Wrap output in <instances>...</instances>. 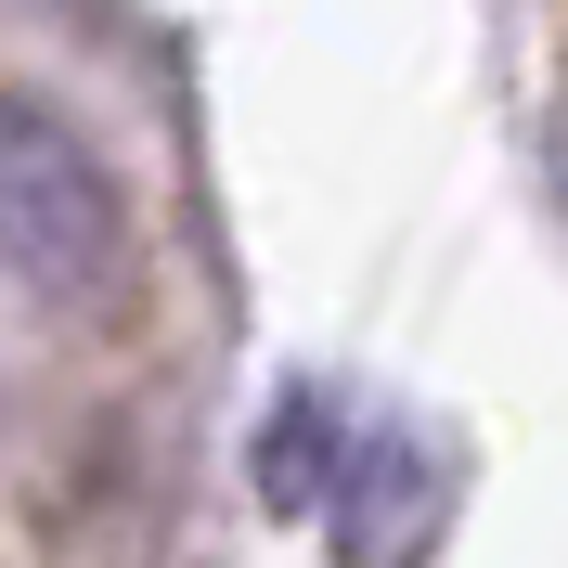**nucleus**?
<instances>
[{"mask_svg": "<svg viewBox=\"0 0 568 568\" xmlns=\"http://www.w3.org/2000/svg\"><path fill=\"white\" fill-rule=\"evenodd\" d=\"M556 169H568V130H556Z\"/></svg>", "mask_w": 568, "mask_h": 568, "instance_id": "3", "label": "nucleus"}, {"mask_svg": "<svg viewBox=\"0 0 568 568\" xmlns=\"http://www.w3.org/2000/svg\"><path fill=\"white\" fill-rule=\"evenodd\" d=\"M258 491L272 504H336V400L297 388L272 426H258Z\"/></svg>", "mask_w": 568, "mask_h": 568, "instance_id": "2", "label": "nucleus"}, {"mask_svg": "<svg viewBox=\"0 0 568 568\" xmlns=\"http://www.w3.org/2000/svg\"><path fill=\"white\" fill-rule=\"evenodd\" d=\"M0 272L52 311H91L130 284V194L104 142L39 91H0Z\"/></svg>", "mask_w": 568, "mask_h": 568, "instance_id": "1", "label": "nucleus"}]
</instances>
